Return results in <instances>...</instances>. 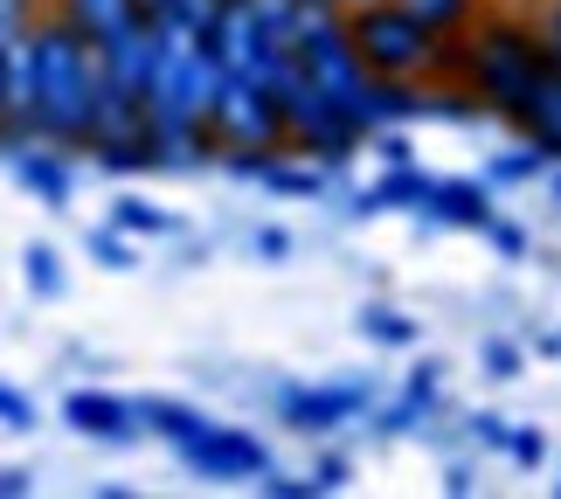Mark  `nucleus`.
I'll use <instances>...</instances> for the list:
<instances>
[{
  "label": "nucleus",
  "instance_id": "1",
  "mask_svg": "<svg viewBox=\"0 0 561 499\" xmlns=\"http://www.w3.org/2000/svg\"><path fill=\"white\" fill-rule=\"evenodd\" d=\"M347 42L368 63V77H402V83H458L465 63V35H437L423 29L402 0H360L347 8Z\"/></svg>",
  "mask_w": 561,
  "mask_h": 499
},
{
  "label": "nucleus",
  "instance_id": "2",
  "mask_svg": "<svg viewBox=\"0 0 561 499\" xmlns=\"http://www.w3.org/2000/svg\"><path fill=\"white\" fill-rule=\"evenodd\" d=\"M541 35H534V21L520 14H479L465 29V63H458V91H471L485 118H506L520 112V98L534 91V77H541Z\"/></svg>",
  "mask_w": 561,
  "mask_h": 499
},
{
  "label": "nucleus",
  "instance_id": "3",
  "mask_svg": "<svg viewBox=\"0 0 561 499\" xmlns=\"http://www.w3.org/2000/svg\"><path fill=\"white\" fill-rule=\"evenodd\" d=\"M222 83V63L202 35L153 21V70H146V118H208V98Z\"/></svg>",
  "mask_w": 561,
  "mask_h": 499
},
{
  "label": "nucleus",
  "instance_id": "4",
  "mask_svg": "<svg viewBox=\"0 0 561 499\" xmlns=\"http://www.w3.org/2000/svg\"><path fill=\"white\" fill-rule=\"evenodd\" d=\"M202 125H208L215 154H291V146H285V112H277L271 83H256V77L222 70Z\"/></svg>",
  "mask_w": 561,
  "mask_h": 499
},
{
  "label": "nucleus",
  "instance_id": "5",
  "mask_svg": "<svg viewBox=\"0 0 561 499\" xmlns=\"http://www.w3.org/2000/svg\"><path fill=\"white\" fill-rule=\"evenodd\" d=\"M174 458L194 472V479L229 486V479H256V472H271V444L256 438V430L208 423V430H194V438H181V444H174Z\"/></svg>",
  "mask_w": 561,
  "mask_h": 499
},
{
  "label": "nucleus",
  "instance_id": "6",
  "mask_svg": "<svg viewBox=\"0 0 561 499\" xmlns=\"http://www.w3.org/2000/svg\"><path fill=\"white\" fill-rule=\"evenodd\" d=\"M360 409H368V388H360V382H333V388H285V396H277V417H285V430H298V438H327V430L354 423Z\"/></svg>",
  "mask_w": 561,
  "mask_h": 499
},
{
  "label": "nucleus",
  "instance_id": "7",
  "mask_svg": "<svg viewBox=\"0 0 561 499\" xmlns=\"http://www.w3.org/2000/svg\"><path fill=\"white\" fill-rule=\"evenodd\" d=\"M62 423L91 444H133L139 438V409L125 396H112V388H70L62 396Z\"/></svg>",
  "mask_w": 561,
  "mask_h": 499
},
{
  "label": "nucleus",
  "instance_id": "8",
  "mask_svg": "<svg viewBox=\"0 0 561 499\" xmlns=\"http://www.w3.org/2000/svg\"><path fill=\"white\" fill-rule=\"evenodd\" d=\"M146 167L153 173H202L215 167V139L202 118H146Z\"/></svg>",
  "mask_w": 561,
  "mask_h": 499
},
{
  "label": "nucleus",
  "instance_id": "9",
  "mask_svg": "<svg viewBox=\"0 0 561 499\" xmlns=\"http://www.w3.org/2000/svg\"><path fill=\"white\" fill-rule=\"evenodd\" d=\"M8 173H14V188H28L42 208H70V194H77V160L62 154V146H14Z\"/></svg>",
  "mask_w": 561,
  "mask_h": 499
},
{
  "label": "nucleus",
  "instance_id": "10",
  "mask_svg": "<svg viewBox=\"0 0 561 499\" xmlns=\"http://www.w3.org/2000/svg\"><path fill=\"white\" fill-rule=\"evenodd\" d=\"M513 133H520L541 160H561V63H541L534 91L520 98V112H513Z\"/></svg>",
  "mask_w": 561,
  "mask_h": 499
},
{
  "label": "nucleus",
  "instance_id": "11",
  "mask_svg": "<svg viewBox=\"0 0 561 499\" xmlns=\"http://www.w3.org/2000/svg\"><path fill=\"white\" fill-rule=\"evenodd\" d=\"M423 215L444 229H485L492 223V181H430Z\"/></svg>",
  "mask_w": 561,
  "mask_h": 499
},
{
  "label": "nucleus",
  "instance_id": "12",
  "mask_svg": "<svg viewBox=\"0 0 561 499\" xmlns=\"http://www.w3.org/2000/svg\"><path fill=\"white\" fill-rule=\"evenodd\" d=\"M430 181H437V173H423L416 160H402V167H388L375 188H360V194H354V215H381V208H423V202H430Z\"/></svg>",
  "mask_w": 561,
  "mask_h": 499
},
{
  "label": "nucleus",
  "instance_id": "13",
  "mask_svg": "<svg viewBox=\"0 0 561 499\" xmlns=\"http://www.w3.org/2000/svg\"><path fill=\"white\" fill-rule=\"evenodd\" d=\"M49 14H62L83 42H104V35L133 29V21H146L139 0H49Z\"/></svg>",
  "mask_w": 561,
  "mask_h": 499
},
{
  "label": "nucleus",
  "instance_id": "14",
  "mask_svg": "<svg viewBox=\"0 0 561 499\" xmlns=\"http://www.w3.org/2000/svg\"><path fill=\"white\" fill-rule=\"evenodd\" d=\"M133 409H139V430H153V438H167V444H181V438H194V430L215 423L194 402H174V396H139Z\"/></svg>",
  "mask_w": 561,
  "mask_h": 499
},
{
  "label": "nucleus",
  "instance_id": "15",
  "mask_svg": "<svg viewBox=\"0 0 561 499\" xmlns=\"http://www.w3.org/2000/svg\"><path fill=\"white\" fill-rule=\"evenodd\" d=\"M354 327H360V340H375V347H416V333H423L416 319L396 313V306H360Z\"/></svg>",
  "mask_w": 561,
  "mask_h": 499
},
{
  "label": "nucleus",
  "instance_id": "16",
  "mask_svg": "<svg viewBox=\"0 0 561 499\" xmlns=\"http://www.w3.org/2000/svg\"><path fill=\"white\" fill-rule=\"evenodd\" d=\"M21 277H28L35 298H62V292H70V271H62V257L49 243H28V250H21Z\"/></svg>",
  "mask_w": 561,
  "mask_h": 499
},
{
  "label": "nucleus",
  "instance_id": "17",
  "mask_svg": "<svg viewBox=\"0 0 561 499\" xmlns=\"http://www.w3.org/2000/svg\"><path fill=\"white\" fill-rule=\"evenodd\" d=\"M409 14L423 21V29H437V35H465L471 21H479V0H402Z\"/></svg>",
  "mask_w": 561,
  "mask_h": 499
},
{
  "label": "nucleus",
  "instance_id": "18",
  "mask_svg": "<svg viewBox=\"0 0 561 499\" xmlns=\"http://www.w3.org/2000/svg\"><path fill=\"white\" fill-rule=\"evenodd\" d=\"M215 8H222V0H139L146 21H174V29H187V35H208Z\"/></svg>",
  "mask_w": 561,
  "mask_h": 499
},
{
  "label": "nucleus",
  "instance_id": "19",
  "mask_svg": "<svg viewBox=\"0 0 561 499\" xmlns=\"http://www.w3.org/2000/svg\"><path fill=\"white\" fill-rule=\"evenodd\" d=\"M112 229H125V236H167V229H174V215L153 208V202H139V194H125V202L112 208Z\"/></svg>",
  "mask_w": 561,
  "mask_h": 499
},
{
  "label": "nucleus",
  "instance_id": "20",
  "mask_svg": "<svg viewBox=\"0 0 561 499\" xmlns=\"http://www.w3.org/2000/svg\"><path fill=\"white\" fill-rule=\"evenodd\" d=\"M91 264L98 271H133L139 257H133V236L125 229H91Z\"/></svg>",
  "mask_w": 561,
  "mask_h": 499
},
{
  "label": "nucleus",
  "instance_id": "21",
  "mask_svg": "<svg viewBox=\"0 0 561 499\" xmlns=\"http://www.w3.org/2000/svg\"><path fill=\"white\" fill-rule=\"evenodd\" d=\"M42 14H49V0H0V49H14Z\"/></svg>",
  "mask_w": 561,
  "mask_h": 499
},
{
  "label": "nucleus",
  "instance_id": "22",
  "mask_svg": "<svg viewBox=\"0 0 561 499\" xmlns=\"http://www.w3.org/2000/svg\"><path fill=\"white\" fill-rule=\"evenodd\" d=\"M541 167H548V160H541V154L527 146V154H500V160L485 167V181H492V188H513V181H534Z\"/></svg>",
  "mask_w": 561,
  "mask_h": 499
},
{
  "label": "nucleus",
  "instance_id": "23",
  "mask_svg": "<svg viewBox=\"0 0 561 499\" xmlns=\"http://www.w3.org/2000/svg\"><path fill=\"white\" fill-rule=\"evenodd\" d=\"M104 173H153V167H146V139H125V146H98V154H91Z\"/></svg>",
  "mask_w": 561,
  "mask_h": 499
},
{
  "label": "nucleus",
  "instance_id": "24",
  "mask_svg": "<svg viewBox=\"0 0 561 499\" xmlns=\"http://www.w3.org/2000/svg\"><path fill=\"white\" fill-rule=\"evenodd\" d=\"M42 417H35V396H21V388H8L0 382V430H35Z\"/></svg>",
  "mask_w": 561,
  "mask_h": 499
},
{
  "label": "nucleus",
  "instance_id": "25",
  "mask_svg": "<svg viewBox=\"0 0 561 499\" xmlns=\"http://www.w3.org/2000/svg\"><path fill=\"white\" fill-rule=\"evenodd\" d=\"M416 417H430V409L416 396H402L396 409H381V417H375V430H381V438H402V430H416Z\"/></svg>",
  "mask_w": 561,
  "mask_h": 499
},
{
  "label": "nucleus",
  "instance_id": "26",
  "mask_svg": "<svg viewBox=\"0 0 561 499\" xmlns=\"http://www.w3.org/2000/svg\"><path fill=\"white\" fill-rule=\"evenodd\" d=\"M534 35H541V56L561 63V0H541V14H534Z\"/></svg>",
  "mask_w": 561,
  "mask_h": 499
},
{
  "label": "nucleus",
  "instance_id": "27",
  "mask_svg": "<svg viewBox=\"0 0 561 499\" xmlns=\"http://www.w3.org/2000/svg\"><path fill=\"white\" fill-rule=\"evenodd\" d=\"M506 458L513 465H541L548 458V438H541V430H506Z\"/></svg>",
  "mask_w": 561,
  "mask_h": 499
},
{
  "label": "nucleus",
  "instance_id": "28",
  "mask_svg": "<svg viewBox=\"0 0 561 499\" xmlns=\"http://www.w3.org/2000/svg\"><path fill=\"white\" fill-rule=\"evenodd\" d=\"M250 250L264 257V264H285V257H291V229H277V223H264V229L250 236Z\"/></svg>",
  "mask_w": 561,
  "mask_h": 499
},
{
  "label": "nucleus",
  "instance_id": "29",
  "mask_svg": "<svg viewBox=\"0 0 561 499\" xmlns=\"http://www.w3.org/2000/svg\"><path fill=\"white\" fill-rule=\"evenodd\" d=\"M485 375L513 382V375H520V347H513V340H485Z\"/></svg>",
  "mask_w": 561,
  "mask_h": 499
},
{
  "label": "nucleus",
  "instance_id": "30",
  "mask_svg": "<svg viewBox=\"0 0 561 499\" xmlns=\"http://www.w3.org/2000/svg\"><path fill=\"white\" fill-rule=\"evenodd\" d=\"M485 236H492V250H500V257H527V229L520 223H500V215H492Z\"/></svg>",
  "mask_w": 561,
  "mask_h": 499
},
{
  "label": "nucleus",
  "instance_id": "31",
  "mask_svg": "<svg viewBox=\"0 0 561 499\" xmlns=\"http://www.w3.org/2000/svg\"><path fill=\"white\" fill-rule=\"evenodd\" d=\"M471 438H479L485 451H506V417L500 409H479V417H471Z\"/></svg>",
  "mask_w": 561,
  "mask_h": 499
},
{
  "label": "nucleus",
  "instance_id": "32",
  "mask_svg": "<svg viewBox=\"0 0 561 499\" xmlns=\"http://www.w3.org/2000/svg\"><path fill=\"white\" fill-rule=\"evenodd\" d=\"M437 388H444V375H437V361H423V367H416V375H409V396H416L423 409H430V402H437Z\"/></svg>",
  "mask_w": 561,
  "mask_h": 499
},
{
  "label": "nucleus",
  "instance_id": "33",
  "mask_svg": "<svg viewBox=\"0 0 561 499\" xmlns=\"http://www.w3.org/2000/svg\"><path fill=\"white\" fill-rule=\"evenodd\" d=\"M347 486V458H319L312 465V492H340Z\"/></svg>",
  "mask_w": 561,
  "mask_h": 499
},
{
  "label": "nucleus",
  "instance_id": "34",
  "mask_svg": "<svg viewBox=\"0 0 561 499\" xmlns=\"http://www.w3.org/2000/svg\"><path fill=\"white\" fill-rule=\"evenodd\" d=\"M35 492V472H21V465H0V499H28Z\"/></svg>",
  "mask_w": 561,
  "mask_h": 499
},
{
  "label": "nucleus",
  "instance_id": "35",
  "mask_svg": "<svg viewBox=\"0 0 561 499\" xmlns=\"http://www.w3.org/2000/svg\"><path fill=\"white\" fill-rule=\"evenodd\" d=\"M471 486H479V479H471V465H450V472H444V492H458V499H465Z\"/></svg>",
  "mask_w": 561,
  "mask_h": 499
},
{
  "label": "nucleus",
  "instance_id": "36",
  "mask_svg": "<svg viewBox=\"0 0 561 499\" xmlns=\"http://www.w3.org/2000/svg\"><path fill=\"white\" fill-rule=\"evenodd\" d=\"M0 112H8V49H0Z\"/></svg>",
  "mask_w": 561,
  "mask_h": 499
},
{
  "label": "nucleus",
  "instance_id": "37",
  "mask_svg": "<svg viewBox=\"0 0 561 499\" xmlns=\"http://www.w3.org/2000/svg\"><path fill=\"white\" fill-rule=\"evenodd\" d=\"M340 8H360V0H340Z\"/></svg>",
  "mask_w": 561,
  "mask_h": 499
},
{
  "label": "nucleus",
  "instance_id": "38",
  "mask_svg": "<svg viewBox=\"0 0 561 499\" xmlns=\"http://www.w3.org/2000/svg\"><path fill=\"white\" fill-rule=\"evenodd\" d=\"M554 202H561V181H554Z\"/></svg>",
  "mask_w": 561,
  "mask_h": 499
},
{
  "label": "nucleus",
  "instance_id": "39",
  "mask_svg": "<svg viewBox=\"0 0 561 499\" xmlns=\"http://www.w3.org/2000/svg\"><path fill=\"white\" fill-rule=\"evenodd\" d=\"M333 8H340V0H333Z\"/></svg>",
  "mask_w": 561,
  "mask_h": 499
},
{
  "label": "nucleus",
  "instance_id": "40",
  "mask_svg": "<svg viewBox=\"0 0 561 499\" xmlns=\"http://www.w3.org/2000/svg\"><path fill=\"white\" fill-rule=\"evenodd\" d=\"M554 492H561V486H554Z\"/></svg>",
  "mask_w": 561,
  "mask_h": 499
}]
</instances>
